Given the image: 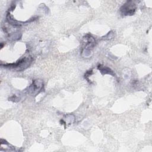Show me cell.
I'll list each match as a JSON object with an SVG mask.
<instances>
[{
	"label": "cell",
	"mask_w": 152,
	"mask_h": 152,
	"mask_svg": "<svg viewBox=\"0 0 152 152\" xmlns=\"http://www.w3.org/2000/svg\"><path fill=\"white\" fill-rule=\"evenodd\" d=\"M31 62V58L30 56H26L21 59L17 62L15 64H10L8 65H4L5 67L12 68L16 69L17 71H21L27 68Z\"/></svg>",
	"instance_id": "cell-1"
},
{
	"label": "cell",
	"mask_w": 152,
	"mask_h": 152,
	"mask_svg": "<svg viewBox=\"0 0 152 152\" xmlns=\"http://www.w3.org/2000/svg\"><path fill=\"white\" fill-rule=\"evenodd\" d=\"M136 10L135 4L132 1H126L120 8L121 13L124 15H133Z\"/></svg>",
	"instance_id": "cell-2"
},
{
	"label": "cell",
	"mask_w": 152,
	"mask_h": 152,
	"mask_svg": "<svg viewBox=\"0 0 152 152\" xmlns=\"http://www.w3.org/2000/svg\"><path fill=\"white\" fill-rule=\"evenodd\" d=\"M98 69L100 70V71L103 74H110L112 75H115L113 74V72L108 67H106L105 66H102L101 65L98 66Z\"/></svg>",
	"instance_id": "cell-3"
}]
</instances>
